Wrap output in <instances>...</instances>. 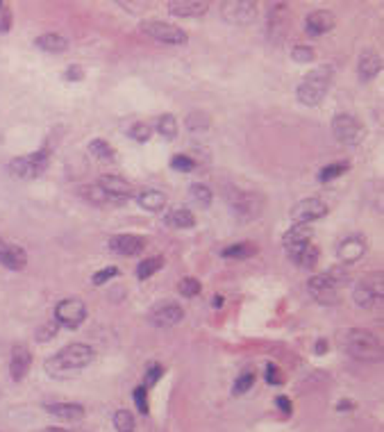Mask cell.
Segmentation results:
<instances>
[{
  "instance_id": "obj_44",
  "label": "cell",
  "mask_w": 384,
  "mask_h": 432,
  "mask_svg": "<svg viewBox=\"0 0 384 432\" xmlns=\"http://www.w3.org/2000/svg\"><path fill=\"white\" fill-rule=\"evenodd\" d=\"M161 373H164V369L159 367V364H150L148 371H146V378H143V387H152V385H157V380L161 378Z\"/></svg>"
},
{
  "instance_id": "obj_49",
  "label": "cell",
  "mask_w": 384,
  "mask_h": 432,
  "mask_svg": "<svg viewBox=\"0 0 384 432\" xmlns=\"http://www.w3.org/2000/svg\"><path fill=\"white\" fill-rule=\"evenodd\" d=\"M9 23H12V16H9V9L3 7V12H0V34L9 32Z\"/></svg>"
},
{
  "instance_id": "obj_36",
  "label": "cell",
  "mask_w": 384,
  "mask_h": 432,
  "mask_svg": "<svg viewBox=\"0 0 384 432\" xmlns=\"http://www.w3.org/2000/svg\"><path fill=\"white\" fill-rule=\"evenodd\" d=\"M253 385H255V373L246 371V373H241V376L234 380L232 393H234V396H241V393H246L248 389H253Z\"/></svg>"
},
{
  "instance_id": "obj_5",
  "label": "cell",
  "mask_w": 384,
  "mask_h": 432,
  "mask_svg": "<svg viewBox=\"0 0 384 432\" xmlns=\"http://www.w3.org/2000/svg\"><path fill=\"white\" fill-rule=\"evenodd\" d=\"M141 32L148 34L150 39H155L159 44L166 46H185L189 41V37L185 30H180L178 25L166 23V21H143Z\"/></svg>"
},
{
  "instance_id": "obj_4",
  "label": "cell",
  "mask_w": 384,
  "mask_h": 432,
  "mask_svg": "<svg viewBox=\"0 0 384 432\" xmlns=\"http://www.w3.org/2000/svg\"><path fill=\"white\" fill-rule=\"evenodd\" d=\"M227 203H230V207H232V212L244 221L257 218L264 209V198L259 194H255V191L232 189L227 194Z\"/></svg>"
},
{
  "instance_id": "obj_55",
  "label": "cell",
  "mask_w": 384,
  "mask_h": 432,
  "mask_svg": "<svg viewBox=\"0 0 384 432\" xmlns=\"http://www.w3.org/2000/svg\"><path fill=\"white\" fill-rule=\"evenodd\" d=\"M3 7H5V3H0V12H3Z\"/></svg>"
},
{
  "instance_id": "obj_19",
  "label": "cell",
  "mask_w": 384,
  "mask_h": 432,
  "mask_svg": "<svg viewBox=\"0 0 384 432\" xmlns=\"http://www.w3.org/2000/svg\"><path fill=\"white\" fill-rule=\"evenodd\" d=\"M0 264L9 268V271H23L27 264V255L21 246L0 242Z\"/></svg>"
},
{
  "instance_id": "obj_20",
  "label": "cell",
  "mask_w": 384,
  "mask_h": 432,
  "mask_svg": "<svg viewBox=\"0 0 384 432\" xmlns=\"http://www.w3.org/2000/svg\"><path fill=\"white\" fill-rule=\"evenodd\" d=\"M98 189H100L107 198H130L132 191H134L130 182L123 180V178H119V176H100Z\"/></svg>"
},
{
  "instance_id": "obj_46",
  "label": "cell",
  "mask_w": 384,
  "mask_h": 432,
  "mask_svg": "<svg viewBox=\"0 0 384 432\" xmlns=\"http://www.w3.org/2000/svg\"><path fill=\"white\" fill-rule=\"evenodd\" d=\"M266 382L268 385H282L284 378H282V371L275 367V364H268L266 367Z\"/></svg>"
},
{
  "instance_id": "obj_11",
  "label": "cell",
  "mask_w": 384,
  "mask_h": 432,
  "mask_svg": "<svg viewBox=\"0 0 384 432\" xmlns=\"http://www.w3.org/2000/svg\"><path fill=\"white\" fill-rule=\"evenodd\" d=\"M182 319H185V310H182L178 303H171V301L155 305L148 314V321L152 325H157V328H173V325H178Z\"/></svg>"
},
{
  "instance_id": "obj_15",
  "label": "cell",
  "mask_w": 384,
  "mask_h": 432,
  "mask_svg": "<svg viewBox=\"0 0 384 432\" xmlns=\"http://www.w3.org/2000/svg\"><path fill=\"white\" fill-rule=\"evenodd\" d=\"M352 299L359 307H373L378 301L382 303V275H376L373 280H364L355 287Z\"/></svg>"
},
{
  "instance_id": "obj_38",
  "label": "cell",
  "mask_w": 384,
  "mask_h": 432,
  "mask_svg": "<svg viewBox=\"0 0 384 432\" xmlns=\"http://www.w3.org/2000/svg\"><path fill=\"white\" fill-rule=\"evenodd\" d=\"M128 134L130 137L134 139V141H139V143H146L150 137H152V128L148 126V123H143V121H139V123H134V126L128 130Z\"/></svg>"
},
{
  "instance_id": "obj_23",
  "label": "cell",
  "mask_w": 384,
  "mask_h": 432,
  "mask_svg": "<svg viewBox=\"0 0 384 432\" xmlns=\"http://www.w3.org/2000/svg\"><path fill=\"white\" fill-rule=\"evenodd\" d=\"M382 71V57L376 51H364L359 57V69L357 75L362 82H371Z\"/></svg>"
},
{
  "instance_id": "obj_13",
  "label": "cell",
  "mask_w": 384,
  "mask_h": 432,
  "mask_svg": "<svg viewBox=\"0 0 384 432\" xmlns=\"http://www.w3.org/2000/svg\"><path fill=\"white\" fill-rule=\"evenodd\" d=\"M289 7L284 3H275L271 9H268V37H271L273 41H282L286 30H289Z\"/></svg>"
},
{
  "instance_id": "obj_7",
  "label": "cell",
  "mask_w": 384,
  "mask_h": 432,
  "mask_svg": "<svg viewBox=\"0 0 384 432\" xmlns=\"http://www.w3.org/2000/svg\"><path fill=\"white\" fill-rule=\"evenodd\" d=\"M86 319V305L80 299H64L55 307V323L62 328H80Z\"/></svg>"
},
{
  "instance_id": "obj_24",
  "label": "cell",
  "mask_w": 384,
  "mask_h": 432,
  "mask_svg": "<svg viewBox=\"0 0 384 432\" xmlns=\"http://www.w3.org/2000/svg\"><path fill=\"white\" fill-rule=\"evenodd\" d=\"M46 410L51 412L53 417H60L66 421H78L84 417V407L78 402H48Z\"/></svg>"
},
{
  "instance_id": "obj_35",
  "label": "cell",
  "mask_w": 384,
  "mask_h": 432,
  "mask_svg": "<svg viewBox=\"0 0 384 432\" xmlns=\"http://www.w3.org/2000/svg\"><path fill=\"white\" fill-rule=\"evenodd\" d=\"M114 428L119 432H134L137 424H134V417L128 410H117V414H114Z\"/></svg>"
},
{
  "instance_id": "obj_47",
  "label": "cell",
  "mask_w": 384,
  "mask_h": 432,
  "mask_svg": "<svg viewBox=\"0 0 384 432\" xmlns=\"http://www.w3.org/2000/svg\"><path fill=\"white\" fill-rule=\"evenodd\" d=\"M55 334H57V323L51 321L48 325H44V328L37 330V339H39V341L44 343V341H51V339L55 337Z\"/></svg>"
},
{
  "instance_id": "obj_37",
  "label": "cell",
  "mask_w": 384,
  "mask_h": 432,
  "mask_svg": "<svg viewBox=\"0 0 384 432\" xmlns=\"http://www.w3.org/2000/svg\"><path fill=\"white\" fill-rule=\"evenodd\" d=\"M345 171H348V164H345V162H337V164H328L325 169H321L319 180H321V182H330V180H334V178L343 176Z\"/></svg>"
},
{
  "instance_id": "obj_3",
  "label": "cell",
  "mask_w": 384,
  "mask_h": 432,
  "mask_svg": "<svg viewBox=\"0 0 384 432\" xmlns=\"http://www.w3.org/2000/svg\"><path fill=\"white\" fill-rule=\"evenodd\" d=\"M332 80H334L332 66H319V69L307 73V78L298 84L296 96H298V100L303 105H307V107H316V105L328 96Z\"/></svg>"
},
{
  "instance_id": "obj_40",
  "label": "cell",
  "mask_w": 384,
  "mask_h": 432,
  "mask_svg": "<svg viewBox=\"0 0 384 432\" xmlns=\"http://www.w3.org/2000/svg\"><path fill=\"white\" fill-rule=\"evenodd\" d=\"M314 48L312 46H296L291 48V60L298 62V64H307V62H314Z\"/></svg>"
},
{
  "instance_id": "obj_50",
  "label": "cell",
  "mask_w": 384,
  "mask_h": 432,
  "mask_svg": "<svg viewBox=\"0 0 384 432\" xmlns=\"http://www.w3.org/2000/svg\"><path fill=\"white\" fill-rule=\"evenodd\" d=\"M275 405L280 407V412H282V414H286V417H289V414H291V410H293L291 400L286 398V396H280V398H277V400H275Z\"/></svg>"
},
{
  "instance_id": "obj_33",
  "label": "cell",
  "mask_w": 384,
  "mask_h": 432,
  "mask_svg": "<svg viewBox=\"0 0 384 432\" xmlns=\"http://www.w3.org/2000/svg\"><path fill=\"white\" fill-rule=\"evenodd\" d=\"M161 266H164V257H148V259H143V262L137 266V277H139V280H146V277H150L152 273H157Z\"/></svg>"
},
{
  "instance_id": "obj_41",
  "label": "cell",
  "mask_w": 384,
  "mask_h": 432,
  "mask_svg": "<svg viewBox=\"0 0 384 432\" xmlns=\"http://www.w3.org/2000/svg\"><path fill=\"white\" fill-rule=\"evenodd\" d=\"M132 396H134V402H137V410L141 412L143 417H146L148 412H150V405H148V389L141 385V387L134 389Z\"/></svg>"
},
{
  "instance_id": "obj_43",
  "label": "cell",
  "mask_w": 384,
  "mask_h": 432,
  "mask_svg": "<svg viewBox=\"0 0 384 432\" xmlns=\"http://www.w3.org/2000/svg\"><path fill=\"white\" fill-rule=\"evenodd\" d=\"M171 166L176 169V171H185V173H189V171H194L196 162L191 159L189 155H173V159H171Z\"/></svg>"
},
{
  "instance_id": "obj_27",
  "label": "cell",
  "mask_w": 384,
  "mask_h": 432,
  "mask_svg": "<svg viewBox=\"0 0 384 432\" xmlns=\"http://www.w3.org/2000/svg\"><path fill=\"white\" fill-rule=\"evenodd\" d=\"M34 46L39 48V51H44V53H64L66 48H69V39H66V37H62V34L48 32V34L37 37Z\"/></svg>"
},
{
  "instance_id": "obj_39",
  "label": "cell",
  "mask_w": 384,
  "mask_h": 432,
  "mask_svg": "<svg viewBox=\"0 0 384 432\" xmlns=\"http://www.w3.org/2000/svg\"><path fill=\"white\" fill-rule=\"evenodd\" d=\"M178 289H180L182 296H185V299H194V296L200 294L203 287H200V282L196 280V277H185V280H180Z\"/></svg>"
},
{
  "instance_id": "obj_18",
  "label": "cell",
  "mask_w": 384,
  "mask_h": 432,
  "mask_svg": "<svg viewBox=\"0 0 384 432\" xmlns=\"http://www.w3.org/2000/svg\"><path fill=\"white\" fill-rule=\"evenodd\" d=\"M110 248L117 255L134 257V255L143 253V248H146V239H141L137 235H117V237L110 239Z\"/></svg>"
},
{
  "instance_id": "obj_25",
  "label": "cell",
  "mask_w": 384,
  "mask_h": 432,
  "mask_svg": "<svg viewBox=\"0 0 384 432\" xmlns=\"http://www.w3.org/2000/svg\"><path fill=\"white\" fill-rule=\"evenodd\" d=\"M137 203L146 209V212H161L166 205V196L157 189H146L137 194Z\"/></svg>"
},
{
  "instance_id": "obj_26",
  "label": "cell",
  "mask_w": 384,
  "mask_h": 432,
  "mask_svg": "<svg viewBox=\"0 0 384 432\" xmlns=\"http://www.w3.org/2000/svg\"><path fill=\"white\" fill-rule=\"evenodd\" d=\"M164 223L168 228H176V230H187V228L196 225V216H194V212H189V209L178 207V209H171V212L164 216Z\"/></svg>"
},
{
  "instance_id": "obj_14",
  "label": "cell",
  "mask_w": 384,
  "mask_h": 432,
  "mask_svg": "<svg viewBox=\"0 0 384 432\" xmlns=\"http://www.w3.org/2000/svg\"><path fill=\"white\" fill-rule=\"evenodd\" d=\"M312 239H314V230L310 225H293L289 233L282 237V246H284L286 257L291 259L296 253H300L303 248L312 244Z\"/></svg>"
},
{
  "instance_id": "obj_42",
  "label": "cell",
  "mask_w": 384,
  "mask_h": 432,
  "mask_svg": "<svg viewBox=\"0 0 384 432\" xmlns=\"http://www.w3.org/2000/svg\"><path fill=\"white\" fill-rule=\"evenodd\" d=\"M80 194L86 198V200H91V203H95V205H102L105 200H107V196L102 194V191L98 189V185H91V187H82L80 189Z\"/></svg>"
},
{
  "instance_id": "obj_52",
  "label": "cell",
  "mask_w": 384,
  "mask_h": 432,
  "mask_svg": "<svg viewBox=\"0 0 384 432\" xmlns=\"http://www.w3.org/2000/svg\"><path fill=\"white\" fill-rule=\"evenodd\" d=\"M337 410H339V412H350V410H355V402H352V400H339V402H337Z\"/></svg>"
},
{
  "instance_id": "obj_53",
  "label": "cell",
  "mask_w": 384,
  "mask_h": 432,
  "mask_svg": "<svg viewBox=\"0 0 384 432\" xmlns=\"http://www.w3.org/2000/svg\"><path fill=\"white\" fill-rule=\"evenodd\" d=\"M212 305H214V307H223V296H214Z\"/></svg>"
},
{
  "instance_id": "obj_12",
  "label": "cell",
  "mask_w": 384,
  "mask_h": 432,
  "mask_svg": "<svg viewBox=\"0 0 384 432\" xmlns=\"http://www.w3.org/2000/svg\"><path fill=\"white\" fill-rule=\"evenodd\" d=\"M307 292L312 294V299L321 305H337L339 303V294H337V284H334L328 275H314L307 282Z\"/></svg>"
},
{
  "instance_id": "obj_22",
  "label": "cell",
  "mask_w": 384,
  "mask_h": 432,
  "mask_svg": "<svg viewBox=\"0 0 384 432\" xmlns=\"http://www.w3.org/2000/svg\"><path fill=\"white\" fill-rule=\"evenodd\" d=\"M30 364H32L30 351H27L25 346H14L12 362H9V376H12V380L21 382L27 376V371H30Z\"/></svg>"
},
{
  "instance_id": "obj_45",
  "label": "cell",
  "mask_w": 384,
  "mask_h": 432,
  "mask_svg": "<svg viewBox=\"0 0 384 432\" xmlns=\"http://www.w3.org/2000/svg\"><path fill=\"white\" fill-rule=\"evenodd\" d=\"M117 275H119V268L117 266H107V268H102V271H98V273L93 275V284L100 287L105 282H110L112 277H117Z\"/></svg>"
},
{
  "instance_id": "obj_51",
  "label": "cell",
  "mask_w": 384,
  "mask_h": 432,
  "mask_svg": "<svg viewBox=\"0 0 384 432\" xmlns=\"http://www.w3.org/2000/svg\"><path fill=\"white\" fill-rule=\"evenodd\" d=\"M328 348H330V343H328V339H319L316 341V355H323V353H328Z\"/></svg>"
},
{
  "instance_id": "obj_16",
  "label": "cell",
  "mask_w": 384,
  "mask_h": 432,
  "mask_svg": "<svg viewBox=\"0 0 384 432\" xmlns=\"http://www.w3.org/2000/svg\"><path fill=\"white\" fill-rule=\"evenodd\" d=\"M337 18L330 12V9H314V12L305 18V32L312 34V37H321V34H328Z\"/></svg>"
},
{
  "instance_id": "obj_9",
  "label": "cell",
  "mask_w": 384,
  "mask_h": 432,
  "mask_svg": "<svg viewBox=\"0 0 384 432\" xmlns=\"http://www.w3.org/2000/svg\"><path fill=\"white\" fill-rule=\"evenodd\" d=\"M220 14L232 25H248L257 18V3H253V0H227L220 5Z\"/></svg>"
},
{
  "instance_id": "obj_28",
  "label": "cell",
  "mask_w": 384,
  "mask_h": 432,
  "mask_svg": "<svg viewBox=\"0 0 384 432\" xmlns=\"http://www.w3.org/2000/svg\"><path fill=\"white\" fill-rule=\"evenodd\" d=\"M89 152H91L93 157L105 159V162H114V159H117V150H114L112 143H107L105 139H93L89 143Z\"/></svg>"
},
{
  "instance_id": "obj_1",
  "label": "cell",
  "mask_w": 384,
  "mask_h": 432,
  "mask_svg": "<svg viewBox=\"0 0 384 432\" xmlns=\"http://www.w3.org/2000/svg\"><path fill=\"white\" fill-rule=\"evenodd\" d=\"M95 358V351L86 343H69L64 346L60 353H55L53 358H48L44 369L51 378H69L73 373L89 367Z\"/></svg>"
},
{
  "instance_id": "obj_30",
  "label": "cell",
  "mask_w": 384,
  "mask_h": 432,
  "mask_svg": "<svg viewBox=\"0 0 384 432\" xmlns=\"http://www.w3.org/2000/svg\"><path fill=\"white\" fill-rule=\"evenodd\" d=\"M189 194L198 203V207H209V205H212L214 194H212V189H209L207 185H200V182H196V185L189 187Z\"/></svg>"
},
{
  "instance_id": "obj_32",
  "label": "cell",
  "mask_w": 384,
  "mask_h": 432,
  "mask_svg": "<svg viewBox=\"0 0 384 432\" xmlns=\"http://www.w3.org/2000/svg\"><path fill=\"white\" fill-rule=\"evenodd\" d=\"M255 253H257V246H253V244H234V246H227L220 251L223 257H234V259H248Z\"/></svg>"
},
{
  "instance_id": "obj_6",
  "label": "cell",
  "mask_w": 384,
  "mask_h": 432,
  "mask_svg": "<svg viewBox=\"0 0 384 432\" xmlns=\"http://www.w3.org/2000/svg\"><path fill=\"white\" fill-rule=\"evenodd\" d=\"M46 169H48V150L32 152V155H25V157H16L9 162V166H7V171L12 173L14 178H21V180L39 178Z\"/></svg>"
},
{
  "instance_id": "obj_2",
  "label": "cell",
  "mask_w": 384,
  "mask_h": 432,
  "mask_svg": "<svg viewBox=\"0 0 384 432\" xmlns=\"http://www.w3.org/2000/svg\"><path fill=\"white\" fill-rule=\"evenodd\" d=\"M339 346L343 353L359 362H380L382 360V341L373 332L364 328H348L339 334Z\"/></svg>"
},
{
  "instance_id": "obj_21",
  "label": "cell",
  "mask_w": 384,
  "mask_h": 432,
  "mask_svg": "<svg viewBox=\"0 0 384 432\" xmlns=\"http://www.w3.org/2000/svg\"><path fill=\"white\" fill-rule=\"evenodd\" d=\"M168 12L180 18H198V16H205L207 3L205 0H171Z\"/></svg>"
},
{
  "instance_id": "obj_48",
  "label": "cell",
  "mask_w": 384,
  "mask_h": 432,
  "mask_svg": "<svg viewBox=\"0 0 384 432\" xmlns=\"http://www.w3.org/2000/svg\"><path fill=\"white\" fill-rule=\"evenodd\" d=\"M82 78H84V71H82V66H78V64H73L71 69L64 73L66 82H80Z\"/></svg>"
},
{
  "instance_id": "obj_17",
  "label": "cell",
  "mask_w": 384,
  "mask_h": 432,
  "mask_svg": "<svg viewBox=\"0 0 384 432\" xmlns=\"http://www.w3.org/2000/svg\"><path fill=\"white\" fill-rule=\"evenodd\" d=\"M364 253H366V239L359 237V235H350L345 237L343 242L337 246V255L343 264H355L357 259L364 257Z\"/></svg>"
},
{
  "instance_id": "obj_10",
  "label": "cell",
  "mask_w": 384,
  "mask_h": 432,
  "mask_svg": "<svg viewBox=\"0 0 384 432\" xmlns=\"http://www.w3.org/2000/svg\"><path fill=\"white\" fill-rule=\"evenodd\" d=\"M328 214V205L319 198H305L300 203H296L291 209L293 225H310L312 221H319Z\"/></svg>"
},
{
  "instance_id": "obj_31",
  "label": "cell",
  "mask_w": 384,
  "mask_h": 432,
  "mask_svg": "<svg viewBox=\"0 0 384 432\" xmlns=\"http://www.w3.org/2000/svg\"><path fill=\"white\" fill-rule=\"evenodd\" d=\"M157 130H159V134L164 139L173 141V139L178 137V121H176V117H173V114H164V117H159L157 119Z\"/></svg>"
},
{
  "instance_id": "obj_34",
  "label": "cell",
  "mask_w": 384,
  "mask_h": 432,
  "mask_svg": "<svg viewBox=\"0 0 384 432\" xmlns=\"http://www.w3.org/2000/svg\"><path fill=\"white\" fill-rule=\"evenodd\" d=\"M185 123H187L189 132H203V130L209 128V114H205V112H191Z\"/></svg>"
},
{
  "instance_id": "obj_54",
  "label": "cell",
  "mask_w": 384,
  "mask_h": 432,
  "mask_svg": "<svg viewBox=\"0 0 384 432\" xmlns=\"http://www.w3.org/2000/svg\"><path fill=\"white\" fill-rule=\"evenodd\" d=\"M48 432H71V430H64V428H48Z\"/></svg>"
},
{
  "instance_id": "obj_29",
  "label": "cell",
  "mask_w": 384,
  "mask_h": 432,
  "mask_svg": "<svg viewBox=\"0 0 384 432\" xmlns=\"http://www.w3.org/2000/svg\"><path fill=\"white\" fill-rule=\"evenodd\" d=\"M291 262L298 264V266H303V268H314L316 262H319V248H316L314 244H310L307 248H303L300 253H296V255L291 257Z\"/></svg>"
},
{
  "instance_id": "obj_8",
  "label": "cell",
  "mask_w": 384,
  "mask_h": 432,
  "mask_svg": "<svg viewBox=\"0 0 384 432\" xmlns=\"http://www.w3.org/2000/svg\"><path fill=\"white\" fill-rule=\"evenodd\" d=\"M332 132L341 143L355 146V143H359L364 137V126L357 117H352V114H337V117L332 119Z\"/></svg>"
}]
</instances>
